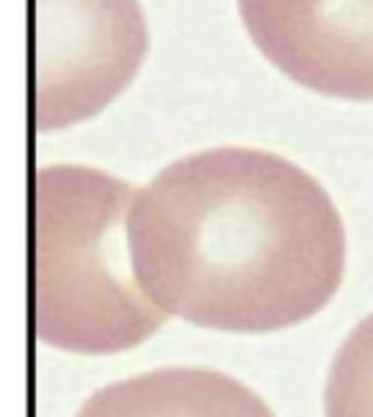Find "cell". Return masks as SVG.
Wrapping results in <instances>:
<instances>
[{"label":"cell","instance_id":"6da1fadb","mask_svg":"<svg viewBox=\"0 0 373 417\" xmlns=\"http://www.w3.org/2000/svg\"><path fill=\"white\" fill-rule=\"evenodd\" d=\"M128 241L156 307L225 333L302 323L333 300L345 269L343 221L320 182L256 148L161 169L136 192Z\"/></svg>","mask_w":373,"mask_h":417},{"label":"cell","instance_id":"7a4b0ae2","mask_svg":"<svg viewBox=\"0 0 373 417\" xmlns=\"http://www.w3.org/2000/svg\"><path fill=\"white\" fill-rule=\"evenodd\" d=\"M134 184L90 167L34 177V330L72 353H118L167 320L136 279L128 241Z\"/></svg>","mask_w":373,"mask_h":417},{"label":"cell","instance_id":"3957f363","mask_svg":"<svg viewBox=\"0 0 373 417\" xmlns=\"http://www.w3.org/2000/svg\"><path fill=\"white\" fill-rule=\"evenodd\" d=\"M148 49L138 0H34V126L93 118L138 72Z\"/></svg>","mask_w":373,"mask_h":417},{"label":"cell","instance_id":"277c9868","mask_svg":"<svg viewBox=\"0 0 373 417\" xmlns=\"http://www.w3.org/2000/svg\"><path fill=\"white\" fill-rule=\"evenodd\" d=\"M238 8L261 54L297 85L373 100V0H238Z\"/></svg>","mask_w":373,"mask_h":417},{"label":"cell","instance_id":"5b68a950","mask_svg":"<svg viewBox=\"0 0 373 417\" xmlns=\"http://www.w3.org/2000/svg\"><path fill=\"white\" fill-rule=\"evenodd\" d=\"M77 417H273L246 384L207 369H159L95 392Z\"/></svg>","mask_w":373,"mask_h":417},{"label":"cell","instance_id":"8992f818","mask_svg":"<svg viewBox=\"0 0 373 417\" xmlns=\"http://www.w3.org/2000/svg\"><path fill=\"white\" fill-rule=\"evenodd\" d=\"M327 417H373V315L340 346L325 389Z\"/></svg>","mask_w":373,"mask_h":417}]
</instances>
